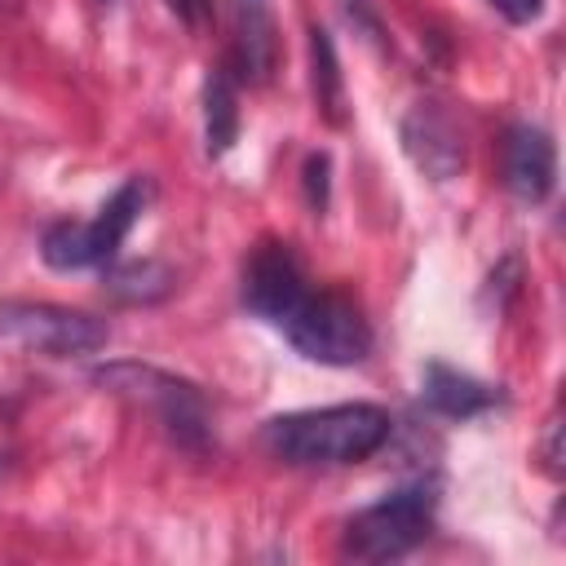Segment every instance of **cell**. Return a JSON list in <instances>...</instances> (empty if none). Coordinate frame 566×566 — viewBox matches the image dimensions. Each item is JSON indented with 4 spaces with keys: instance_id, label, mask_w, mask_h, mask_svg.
<instances>
[{
    "instance_id": "13",
    "label": "cell",
    "mask_w": 566,
    "mask_h": 566,
    "mask_svg": "<svg viewBox=\"0 0 566 566\" xmlns=\"http://www.w3.org/2000/svg\"><path fill=\"white\" fill-rule=\"evenodd\" d=\"M239 137V97L226 71H212L203 80V146L208 155H226Z\"/></svg>"
},
{
    "instance_id": "11",
    "label": "cell",
    "mask_w": 566,
    "mask_h": 566,
    "mask_svg": "<svg viewBox=\"0 0 566 566\" xmlns=\"http://www.w3.org/2000/svg\"><path fill=\"white\" fill-rule=\"evenodd\" d=\"M102 287H106L111 301L155 305V301H164L177 287V274H172V265H164L155 256H146V261H119V265H106Z\"/></svg>"
},
{
    "instance_id": "7",
    "label": "cell",
    "mask_w": 566,
    "mask_h": 566,
    "mask_svg": "<svg viewBox=\"0 0 566 566\" xmlns=\"http://www.w3.org/2000/svg\"><path fill=\"white\" fill-rule=\"evenodd\" d=\"M407 159L429 181H451L464 168V133L442 102H416L398 124Z\"/></svg>"
},
{
    "instance_id": "12",
    "label": "cell",
    "mask_w": 566,
    "mask_h": 566,
    "mask_svg": "<svg viewBox=\"0 0 566 566\" xmlns=\"http://www.w3.org/2000/svg\"><path fill=\"white\" fill-rule=\"evenodd\" d=\"M310 88H314V106L323 111V119L340 124L345 119V80H340L336 44L323 27H310Z\"/></svg>"
},
{
    "instance_id": "16",
    "label": "cell",
    "mask_w": 566,
    "mask_h": 566,
    "mask_svg": "<svg viewBox=\"0 0 566 566\" xmlns=\"http://www.w3.org/2000/svg\"><path fill=\"white\" fill-rule=\"evenodd\" d=\"M491 9L500 18H509L513 27H526V22H535L544 13V0H491Z\"/></svg>"
},
{
    "instance_id": "9",
    "label": "cell",
    "mask_w": 566,
    "mask_h": 566,
    "mask_svg": "<svg viewBox=\"0 0 566 566\" xmlns=\"http://www.w3.org/2000/svg\"><path fill=\"white\" fill-rule=\"evenodd\" d=\"M230 31H234V66L239 80L248 84H265L279 66V27L265 0H234L230 13Z\"/></svg>"
},
{
    "instance_id": "1",
    "label": "cell",
    "mask_w": 566,
    "mask_h": 566,
    "mask_svg": "<svg viewBox=\"0 0 566 566\" xmlns=\"http://www.w3.org/2000/svg\"><path fill=\"white\" fill-rule=\"evenodd\" d=\"M389 411L376 402H336L265 420L261 442L287 464H358L389 438Z\"/></svg>"
},
{
    "instance_id": "5",
    "label": "cell",
    "mask_w": 566,
    "mask_h": 566,
    "mask_svg": "<svg viewBox=\"0 0 566 566\" xmlns=\"http://www.w3.org/2000/svg\"><path fill=\"white\" fill-rule=\"evenodd\" d=\"M150 199V181L146 177H128L102 208L93 221H53L40 234V256L49 270H88V265H106L115 256V248L124 243V234L133 230V221L142 217Z\"/></svg>"
},
{
    "instance_id": "14",
    "label": "cell",
    "mask_w": 566,
    "mask_h": 566,
    "mask_svg": "<svg viewBox=\"0 0 566 566\" xmlns=\"http://www.w3.org/2000/svg\"><path fill=\"white\" fill-rule=\"evenodd\" d=\"M340 13H345V22L354 27V35H363L367 44H380L385 27H380V13H376L371 0H340Z\"/></svg>"
},
{
    "instance_id": "18",
    "label": "cell",
    "mask_w": 566,
    "mask_h": 566,
    "mask_svg": "<svg viewBox=\"0 0 566 566\" xmlns=\"http://www.w3.org/2000/svg\"><path fill=\"white\" fill-rule=\"evenodd\" d=\"M544 447H548V469L557 473V420H548V438H544Z\"/></svg>"
},
{
    "instance_id": "15",
    "label": "cell",
    "mask_w": 566,
    "mask_h": 566,
    "mask_svg": "<svg viewBox=\"0 0 566 566\" xmlns=\"http://www.w3.org/2000/svg\"><path fill=\"white\" fill-rule=\"evenodd\" d=\"M327 177H332V159H327L323 150L310 155V159H305V203H310L314 212L327 208V186H332Z\"/></svg>"
},
{
    "instance_id": "6",
    "label": "cell",
    "mask_w": 566,
    "mask_h": 566,
    "mask_svg": "<svg viewBox=\"0 0 566 566\" xmlns=\"http://www.w3.org/2000/svg\"><path fill=\"white\" fill-rule=\"evenodd\" d=\"M429 531H433V491L398 486L345 522L340 548L354 562H394V557H407L416 544H424Z\"/></svg>"
},
{
    "instance_id": "20",
    "label": "cell",
    "mask_w": 566,
    "mask_h": 566,
    "mask_svg": "<svg viewBox=\"0 0 566 566\" xmlns=\"http://www.w3.org/2000/svg\"><path fill=\"white\" fill-rule=\"evenodd\" d=\"M97 4H111V0H97Z\"/></svg>"
},
{
    "instance_id": "4",
    "label": "cell",
    "mask_w": 566,
    "mask_h": 566,
    "mask_svg": "<svg viewBox=\"0 0 566 566\" xmlns=\"http://www.w3.org/2000/svg\"><path fill=\"white\" fill-rule=\"evenodd\" d=\"M111 340L106 318L53 301H0V354L80 358Z\"/></svg>"
},
{
    "instance_id": "8",
    "label": "cell",
    "mask_w": 566,
    "mask_h": 566,
    "mask_svg": "<svg viewBox=\"0 0 566 566\" xmlns=\"http://www.w3.org/2000/svg\"><path fill=\"white\" fill-rule=\"evenodd\" d=\"M500 164H504V186L522 203H544L557 186V150L539 124H513L500 142Z\"/></svg>"
},
{
    "instance_id": "3",
    "label": "cell",
    "mask_w": 566,
    "mask_h": 566,
    "mask_svg": "<svg viewBox=\"0 0 566 566\" xmlns=\"http://www.w3.org/2000/svg\"><path fill=\"white\" fill-rule=\"evenodd\" d=\"M93 385L155 411L159 424L168 429V438H177L181 447H190V451L208 447V402L190 380H181L164 367H150V363H102V367H93Z\"/></svg>"
},
{
    "instance_id": "17",
    "label": "cell",
    "mask_w": 566,
    "mask_h": 566,
    "mask_svg": "<svg viewBox=\"0 0 566 566\" xmlns=\"http://www.w3.org/2000/svg\"><path fill=\"white\" fill-rule=\"evenodd\" d=\"M164 4H168L186 27H199V22L208 18V0H164Z\"/></svg>"
},
{
    "instance_id": "19",
    "label": "cell",
    "mask_w": 566,
    "mask_h": 566,
    "mask_svg": "<svg viewBox=\"0 0 566 566\" xmlns=\"http://www.w3.org/2000/svg\"><path fill=\"white\" fill-rule=\"evenodd\" d=\"M4 473H9V455L0 451V478H4Z\"/></svg>"
},
{
    "instance_id": "10",
    "label": "cell",
    "mask_w": 566,
    "mask_h": 566,
    "mask_svg": "<svg viewBox=\"0 0 566 566\" xmlns=\"http://www.w3.org/2000/svg\"><path fill=\"white\" fill-rule=\"evenodd\" d=\"M420 398L438 411V416H451V420H469V416H482L500 402V389L482 385L478 376L469 371H455L447 363H429L424 367V380H420Z\"/></svg>"
},
{
    "instance_id": "2",
    "label": "cell",
    "mask_w": 566,
    "mask_h": 566,
    "mask_svg": "<svg viewBox=\"0 0 566 566\" xmlns=\"http://www.w3.org/2000/svg\"><path fill=\"white\" fill-rule=\"evenodd\" d=\"M270 327H279L296 354L323 367H354L371 349V327L363 310L345 292H314L310 283H301L279 305Z\"/></svg>"
}]
</instances>
